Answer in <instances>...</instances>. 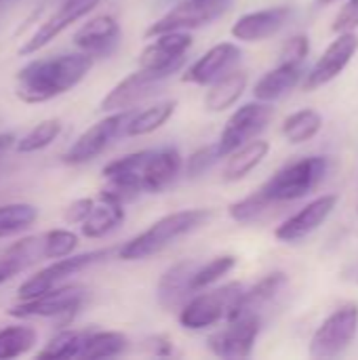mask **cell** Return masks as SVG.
I'll return each instance as SVG.
<instances>
[{"label": "cell", "mask_w": 358, "mask_h": 360, "mask_svg": "<svg viewBox=\"0 0 358 360\" xmlns=\"http://www.w3.org/2000/svg\"><path fill=\"white\" fill-rule=\"evenodd\" d=\"M93 63L95 57L82 51L34 59L17 72L15 95L23 103L51 101L82 82Z\"/></svg>", "instance_id": "6da1fadb"}, {"label": "cell", "mask_w": 358, "mask_h": 360, "mask_svg": "<svg viewBox=\"0 0 358 360\" xmlns=\"http://www.w3.org/2000/svg\"><path fill=\"white\" fill-rule=\"evenodd\" d=\"M211 217H213L211 209H184V211L169 213L156 219L148 230L124 243L118 249V257L122 262H141L152 255H158L179 238L207 226Z\"/></svg>", "instance_id": "7a4b0ae2"}, {"label": "cell", "mask_w": 358, "mask_h": 360, "mask_svg": "<svg viewBox=\"0 0 358 360\" xmlns=\"http://www.w3.org/2000/svg\"><path fill=\"white\" fill-rule=\"evenodd\" d=\"M329 167L331 162L327 156H306L279 169L260 190L276 207L293 202L312 194L327 177Z\"/></svg>", "instance_id": "3957f363"}, {"label": "cell", "mask_w": 358, "mask_h": 360, "mask_svg": "<svg viewBox=\"0 0 358 360\" xmlns=\"http://www.w3.org/2000/svg\"><path fill=\"white\" fill-rule=\"evenodd\" d=\"M358 333V306L344 304L333 310L312 333L308 354L312 359H338L342 356Z\"/></svg>", "instance_id": "277c9868"}, {"label": "cell", "mask_w": 358, "mask_h": 360, "mask_svg": "<svg viewBox=\"0 0 358 360\" xmlns=\"http://www.w3.org/2000/svg\"><path fill=\"white\" fill-rule=\"evenodd\" d=\"M241 291V283H228L209 291L203 289V293H194L190 302L179 310V325L188 331H203L217 325L219 321H226Z\"/></svg>", "instance_id": "5b68a950"}, {"label": "cell", "mask_w": 358, "mask_h": 360, "mask_svg": "<svg viewBox=\"0 0 358 360\" xmlns=\"http://www.w3.org/2000/svg\"><path fill=\"white\" fill-rule=\"evenodd\" d=\"M87 291L80 285H65V287H55L49 289L36 297L30 300H19L17 306L8 308V316L15 319H74L82 304H84Z\"/></svg>", "instance_id": "8992f818"}, {"label": "cell", "mask_w": 358, "mask_h": 360, "mask_svg": "<svg viewBox=\"0 0 358 360\" xmlns=\"http://www.w3.org/2000/svg\"><path fill=\"white\" fill-rule=\"evenodd\" d=\"M179 70L175 68H139L137 72L122 78L99 103L101 112L131 110L139 101L158 93V89Z\"/></svg>", "instance_id": "52a82bcc"}, {"label": "cell", "mask_w": 358, "mask_h": 360, "mask_svg": "<svg viewBox=\"0 0 358 360\" xmlns=\"http://www.w3.org/2000/svg\"><path fill=\"white\" fill-rule=\"evenodd\" d=\"M230 2L232 0H184L175 4L171 11H167L158 21H154L146 30V36L154 38L167 32L198 30L203 25H209L217 17H222L230 8Z\"/></svg>", "instance_id": "ba28073f"}, {"label": "cell", "mask_w": 358, "mask_h": 360, "mask_svg": "<svg viewBox=\"0 0 358 360\" xmlns=\"http://www.w3.org/2000/svg\"><path fill=\"white\" fill-rule=\"evenodd\" d=\"M133 116V110H122V112H112L103 120L95 122L89 127L63 154L65 165H84L93 158H97L116 137L122 135L124 124Z\"/></svg>", "instance_id": "9c48e42d"}, {"label": "cell", "mask_w": 358, "mask_h": 360, "mask_svg": "<svg viewBox=\"0 0 358 360\" xmlns=\"http://www.w3.org/2000/svg\"><path fill=\"white\" fill-rule=\"evenodd\" d=\"M272 116H274L272 103H266V101H260V99L236 108L232 112V116L228 118V122H226V127H224V131H222V135L217 139L224 154H226V158L236 148H241L247 141L255 139L268 127Z\"/></svg>", "instance_id": "30bf717a"}, {"label": "cell", "mask_w": 358, "mask_h": 360, "mask_svg": "<svg viewBox=\"0 0 358 360\" xmlns=\"http://www.w3.org/2000/svg\"><path fill=\"white\" fill-rule=\"evenodd\" d=\"M108 255H110V249H99V251H89V253L68 255V257L55 259V264L46 266L44 270L36 272L25 283H21V287L17 289V297L19 300H30V297H36V295L49 291V289H55L65 278H70V276L82 272L84 268L106 259Z\"/></svg>", "instance_id": "8fae6325"}, {"label": "cell", "mask_w": 358, "mask_h": 360, "mask_svg": "<svg viewBox=\"0 0 358 360\" xmlns=\"http://www.w3.org/2000/svg\"><path fill=\"white\" fill-rule=\"evenodd\" d=\"M226 323L228 327L209 335L207 348L219 359H249L262 333L264 319L247 316V319H236V321H226Z\"/></svg>", "instance_id": "7c38bea8"}, {"label": "cell", "mask_w": 358, "mask_h": 360, "mask_svg": "<svg viewBox=\"0 0 358 360\" xmlns=\"http://www.w3.org/2000/svg\"><path fill=\"white\" fill-rule=\"evenodd\" d=\"M358 51V36L354 32H346V34H338V38L325 49V53L317 59V63L306 72L304 76V91L312 93L325 84H329L331 80H335L352 61V57Z\"/></svg>", "instance_id": "4fadbf2b"}, {"label": "cell", "mask_w": 358, "mask_h": 360, "mask_svg": "<svg viewBox=\"0 0 358 360\" xmlns=\"http://www.w3.org/2000/svg\"><path fill=\"white\" fill-rule=\"evenodd\" d=\"M338 202H340V196H335V194H323V196L310 200L304 209H300L295 215L285 219L274 230L276 240L289 245V243H300V240L308 238L331 217Z\"/></svg>", "instance_id": "5bb4252c"}, {"label": "cell", "mask_w": 358, "mask_h": 360, "mask_svg": "<svg viewBox=\"0 0 358 360\" xmlns=\"http://www.w3.org/2000/svg\"><path fill=\"white\" fill-rule=\"evenodd\" d=\"M99 2L101 0H63L59 4V8L49 19H44L38 25V30L19 46V55H32V53L40 51L44 44H49L55 36H59L74 21H78L84 15H89Z\"/></svg>", "instance_id": "9a60e30c"}, {"label": "cell", "mask_w": 358, "mask_h": 360, "mask_svg": "<svg viewBox=\"0 0 358 360\" xmlns=\"http://www.w3.org/2000/svg\"><path fill=\"white\" fill-rule=\"evenodd\" d=\"M285 287H287V274L285 272L266 274L251 289H243L238 293V297L234 300L226 321H236V319H247V316L264 319V312L276 302V297L283 293Z\"/></svg>", "instance_id": "2e32d148"}, {"label": "cell", "mask_w": 358, "mask_h": 360, "mask_svg": "<svg viewBox=\"0 0 358 360\" xmlns=\"http://www.w3.org/2000/svg\"><path fill=\"white\" fill-rule=\"evenodd\" d=\"M198 266H200V262L184 259V262L171 266L169 270H165V274L160 276V281L156 285V300L162 310L175 312V310H181L190 302V297L196 293L194 274H196Z\"/></svg>", "instance_id": "e0dca14e"}, {"label": "cell", "mask_w": 358, "mask_h": 360, "mask_svg": "<svg viewBox=\"0 0 358 360\" xmlns=\"http://www.w3.org/2000/svg\"><path fill=\"white\" fill-rule=\"evenodd\" d=\"M241 61V49L234 42H219L211 46L203 57H198L181 76L188 84L209 86L224 74L232 72V68Z\"/></svg>", "instance_id": "ac0fdd59"}, {"label": "cell", "mask_w": 358, "mask_h": 360, "mask_svg": "<svg viewBox=\"0 0 358 360\" xmlns=\"http://www.w3.org/2000/svg\"><path fill=\"white\" fill-rule=\"evenodd\" d=\"M291 19L289 6H270L262 11L245 13L232 25V36L241 42H262L276 36Z\"/></svg>", "instance_id": "d6986e66"}, {"label": "cell", "mask_w": 358, "mask_h": 360, "mask_svg": "<svg viewBox=\"0 0 358 360\" xmlns=\"http://www.w3.org/2000/svg\"><path fill=\"white\" fill-rule=\"evenodd\" d=\"M192 46L190 32H167L154 36V40L141 51L139 68H175L181 70L186 53Z\"/></svg>", "instance_id": "ffe728a7"}, {"label": "cell", "mask_w": 358, "mask_h": 360, "mask_svg": "<svg viewBox=\"0 0 358 360\" xmlns=\"http://www.w3.org/2000/svg\"><path fill=\"white\" fill-rule=\"evenodd\" d=\"M118 42L120 25L112 15H97L74 34V44L78 46V51L89 53L93 57H106L114 53Z\"/></svg>", "instance_id": "44dd1931"}, {"label": "cell", "mask_w": 358, "mask_h": 360, "mask_svg": "<svg viewBox=\"0 0 358 360\" xmlns=\"http://www.w3.org/2000/svg\"><path fill=\"white\" fill-rule=\"evenodd\" d=\"M184 169V158L175 148L150 150V156L143 167V192L158 194L167 190Z\"/></svg>", "instance_id": "7402d4cb"}, {"label": "cell", "mask_w": 358, "mask_h": 360, "mask_svg": "<svg viewBox=\"0 0 358 360\" xmlns=\"http://www.w3.org/2000/svg\"><path fill=\"white\" fill-rule=\"evenodd\" d=\"M46 259L44 257V238L42 234L38 236H27L21 238L13 245H8L0 253V285L23 272L25 268L34 266L36 262Z\"/></svg>", "instance_id": "603a6c76"}, {"label": "cell", "mask_w": 358, "mask_h": 360, "mask_svg": "<svg viewBox=\"0 0 358 360\" xmlns=\"http://www.w3.org/2000/svg\"><path fill=\"white\" fill-rule=\"evenodd\" d=\"M304 68L279 63L274 70L266 72L253 86V97L266 103H274L287 97L300 82H304Z\"/></svg>", "instance_id": "cb8c5ba5"}, {"label": "cell", "mask_w": 358, "mask_h": 360, "mask_svg": "<svg viewBox=\"0 0 358 360\" xmlns=\"http://www.w3.org/2000/svg\"><path fill=\"white\" fill-rule=\"evenodd\" d=\"M122 221H124V205H120L99 192L91 213L80 224V232L87 238H103L112 230H116Z\"/></svg>", "instance_id": "d4e9b609"}, {"label": "cell", "mask_w": 358, "mask_h": 360, "mask_svg": "<svg viewBox=\"0 0 358 360\" xmlns=\"http://www.w3.org/2000/svg\"><path fill=\"white\" fill-rule=\"evenodd\" d=\"M247 82H249L247 72L232 70V72L224 74L213 84H209V91H207L205 101H203L205 110L207 112H224V110L232 108L243 97Z\"/></svg>", "instance_id": "484cf974"}, {"label": "cell", "mask_w": 358, "mask_h": 360, "mask_svg": "<svg viewBox=\"0 0 358 360\" xmlns=\"http://www.w3.org/2000/svg\"><path fill=\"white\" fill-rule=\"evenodd\" d=\"M270 143L264 139H251L245 146L236 148L232 154H228L226 167H224V179L226 181H241L249 173H253L268 156Z\"/></svg>", "instance_id": "4316f807"}, {"label": "cell", "mask_w": 358, "mask_h": 360, "mask_svg": "<svg viewBox=\"0 0 358 360\" xmlns=\"http://www.w3.org/2000/svg\"><path fill=\"white\" fill-rule=\"evenodd\" d=\"M175 110H177V101L175 99H167V101H158V103H154L150 108H143L139 112H133V116L124 124L122 135L124 137L150 135V133L158 131L162 124H167L173 118Z\"/></svg>", "instance_id": "83f0119b"}, {"label": "cell", "mask_w": 358, "mask_h": 360, "mask_svg": "<svg viewBox=\"0 0 358 360\" xmlns=\"http://www.w3.org/2000/svg\"><path fill=\"white\" fill-rule=\"evenodd\" d=\"M321 129H323L321 112H317L312 108H304V110H298V112H293L291 116L285 118V122L281 127V133L289 143L298 146V143H306L312 137H317Z\"/></svg>", "instance_id": "f1b7e54d"}, {"label": "cell", "mask_w": 358, "mask_h": 360, "mask_svg": "<svg viewBox=\"0 0 358 360\" xmlns=\"http://www.w3.org/2000/svg\"><path fill=\"white\" fill-rule=\"evenodd\" d=\"M89 335H91V329L61 331L36 354V359H76L82 354Z\"/></svg>", "instance_id": "f546056e"}, {"label": "cell", "mask_w": 358, "mask_h": 360, "mask_svg": "<svg viewBox=\"0 0 358 360\" xmlns=\"http://www.w3.org/2000/svg\"><path fill=\"white\" fill-rule=\"evenodd\" d=\"M129 348V340L118 331H91L80 359H112Z\"/></svg>", "instance_id": "4dcf8cb0"}, {"label": "cell", "mask_w": 358, "mask_h": 360, "mask_svg": "<svg viewBox=\"0 0 358 360\" xmlns=\"http://www.w3.org/2000/svg\"><path fill=\"white\" fill-rule=\"evenodd\" d=\"M38 219V209L27 202H11L0 207V238L15 236Z\"/></svg>", "instance_id": "1f68e13d"}, {"label": "cell", "mask_w": 358, "mask_h": 360, "mask_svg": "<svg viewBox=\"0 0 358 360\" xmlns=\"http://www.w3.org/2000/svg\"><path fill=\"white\" fill-rule=\"evenodd\" d=\"M274 207H276V205L270 202V200L264 196L262 190H257V192H253V194H249V196H245V198L232 202V205L228 207V215H230L232 221L243 224V226H249V224L260 221V219H262L264 215H268Z\"/></svg>", "instance_id": "d6a6232c"}, {"label": "cell", "mask_w": 358, "mask_h": 360, "mask_svg": "<svg viewBox=\"0 0 358 360\" xmlns=\"http://www.w3.org/2000/svg\"><path fill=\"white\" fill-rule=\"evenodd\" d=\"M38 335L32 327L15 325L0 329V360L17 359L25 352H30L36 344Z\"/></svg>", "instance_id": "836d02e7"}, {"label": "cell", "mask_w": 358, "mask_h": 360, "mask_svg": "<svg viewBox=\"0 0 358 360\" xmlns=\"http://www.w3.org/2000/svg\"><path fill=\"white\" fill-rule=\"evenodd\" d=\"M61 120L59 118H49V120H42V122H38L27 135H23L17 143H15V148H17V152H21V154H30V152H38V150H44L46 146H51L57 137H59V133H61Z\"/></svg>", "instance_id": "e575fe53"}, {"label": "cell", "mask_w": 358, "mask_h": 360, "mask_svg": "<svg viewBox=\"0 0 358 360\" xmlns=\"http://www.w3.org/2000/svg\"><path fill=\"white\" fill-rule=\"evenodd\" d=\"M234 268H236V257L234 255H217L211 262L200 264L196 274H194V289H196V293L203 291V289L213 287L217 281H222Z\"/></svg>", "instance_id": "d590c367"}, {"label": "cell", "mask_w": 358, "mask_h": 360, "mask_svg": "<svg viewBox=\"0 0 358 360\" xmlns=\"http://www.w3.org/2000/svg\"><path fill=\"white\" fill-rule=\"evenodd\" d=\"M42 238H44V257L46 259L68 257L78 247V236L72 230H65V228L49 230V232L42 234Z\"/></svg>", "instance_id": "8d00e7d4"}, {"label": "cell", "mask_w": 358, "mask_h": 360, "mask_svg": "<svg viewBox=\"0 0 358 360\" xmlns=\"http://www.w3.org/2000/svg\"><path fill=\"white\" fill-rule=\"evenodd\" d=\"M222 158H226L219 141L211 143V146H205V148H198L196 152H192L188 156V162H186V175L190 177H198L203 173H207L209 169H213Z\"/></svg>", "instance_id": "74e56055"}, {"label": "cell", "mask_w": 358, "mask_h": 360, "mask_svg": "<svg viewBox=\"0 0 358 360\" xmlns=\"http://www.w3.org/2000/svg\"><path fill=\"white\" fill-rule=\"evenodd\" d=\"M310 53V40L306 34H295L291 36L283 49H281V55H279V63H289V65H302L306 61Z\"/></svg>", "instance_id": "f35d334b"}, {"label": "cell", "mask_w": 358, "mask_h": 360, "mask_svg": "<svg viewBox=\"0 0 358 360\" xmlns=\"http://www.w3.org/2000/svg\"><path fill=\"white\" fill-rule=\"evenodd\" d=\"M331 30L335 34H346V32H357L358 30V0H348L340 13L335 15Z\"/></svg>", "instance_id": "ab89813d"}, {"label": "cell", "mask_w": 358, "mask_h": 360, "mask_svg": "<svg viewBox=\"0 0 358 360\" xmlns=\"http://www.w3.org/2000/svg\"><path fill=\"white\" fill-rule=\"evenodd\" d=\"M93 205H95V198H78V200H74V202L65 209V221H68V224H78V226H80V224L87 219V215L91 213Z\"/></svg>", "instance_id": "60d3db41"}, {"label": "cell", "mask_w": 358, "mask_h": 360, "mask_svg": "<svg viewBox=\"0 0 358 360\" xmlns=\"http://www.w3.org/2000/svg\"><path fill=\"white\" fill-rule=\"evenodd\" d=\"M154 344H156L154 354H158V356H169V354H173V344H171L167 338H154Z\"/></svg>", "instance_id": "b9f144b4"}, {"label": "cell", "mask_w": 358, "mask_h": 360, "mask_svg": "<svg viewBox=\"0 0 358 360\" xmlns=\"http://www.w3.org/2000/svg\"><path fill=\"white\" fill-rule=\"evenodd\" d=\"M17 143V137L13 133H0V156L6 154Z\"/></svg>", "instance_id": "7bdbcfd3"}, {"label": "cell", "mask_w": 358, "mask_h": 360, "mask_svg": "<svg viewBox=\"0 0 358 360\" xmlns=\"http://www.w3.org/2000/svg\"><path fill=\"white\" fill-rule=\"evenodd\" d=\"M348 276H350V281H352V283H357L358 285V264L357 266H352V270L348 272Z\"/></svg>", "instance_id": "ee69618b"}, {"label": "cell", "mask_w": 358, "mask_h": 360, "mask_svg": "<svg viewBox=\"0 0 358 360\" xmlns=\"http://www.w3.org/2000/svg\"><path fill=\"white\" fill-rule=\"evenodd\" d=\"M333 2H338V0H319V4H333Z\"/></svg>", "instance_id": "f6af8a7d"}, {"label": "cell", "mask_w": 358, "mask_h": 360, "mask_svg": "<svg viewBox=\"0 0 358 360\" xmlns=\"http://www.w3.org/2000/svg\"><path fill=\"white\" fill-rule=\"evenodd\" d=\"M2 2H4V0H0V6H2Z\"/></svg>", "instance_id": "bcb514c9"}]
</instances>
